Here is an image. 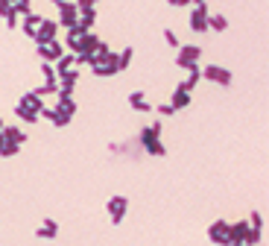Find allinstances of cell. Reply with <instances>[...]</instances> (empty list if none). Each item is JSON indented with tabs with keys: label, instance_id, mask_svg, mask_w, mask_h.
<instances>
[{
	"label": "cell",
	"instance_id": "2e32d148",
	"mask_svg": "<svg viewBox=\"0 0 269 246\" xmlns=\"http://www.w3.org/2000/svg\"><path fill=\"white\" fill-rule=\"evenodd\" d=\"M129 103H132L138 112H149V109H152V106L144 100V91H132V94H129Z\"/></svg>",
	"mask_w": 269,
	"mask_h": 246
},
{
	"label": "cell",
	"instance_id": "d6986e66",
	"mask_svg": "<svg viewBox=\"0 0 269 246\" xmlns=\"http://www.w3.org/2000/svg\"><path fill=\"white\" fill-rule=\"evenodd\" d=\"M132 53H135V50H132V47H126V50H123V53L117 56V70L129 67V62H132Z\"/></svg>",
	"mask_w": 269,
	"mask_h": 246
},
{
	"label": "cell",
	"instance_id": "7402d4cb",
	"mask_svg": "<svg viewBox=\"0 0 269 246\" xmlns=\"http://www.w3.org/2000/svg\"><path fill=\"white\" fill-rule=\"evenodd\" d=\"M155 109H158V112H161V114H173V112H176V109H173V106H170V103H161V106H155Z\"/></svg>",
	"mask_w": 269,
	"mask_h": 246
},
{
	"label": "cell",
	"instance_id": "8fae6325",
	"mask_svg": "<svg viewBox=\"0 0 269 246\" xmlns=\"http://www.w3.org/2000/svg\"><path fill=\"white\" fill-rule=\"evenodd\" d=\"M41 21H44L41 15H23V32L26 35H35V29L41 26Z\"/></svg>",
	"mask_w": 269,
	"mask_h": 246
},
{
	"label": "cell",
	"instance_id": "44dd1931",
	"mask_svg": "<svg viewBox=\"0 0 269 246\" xmlns=\"http://www.w3.org/2000/svg\"><path fill=\"white\" fill-rule=\"evenodd\" d=\"M249 226H252V229H264V217H261V211H252Z\"/></svg>",
	"mask_w": 269,
	"mask_h": 246
},
{
	"label": "cell",
	"instance_id": "9a60e30c",
	"mask_svg": "<svg viewBox=\"0 0 269 246\" xmlns=\"http://www.w3.org/2000/svg\"><path fill=\"white\" fill-rule=\"evenodd\" d=\"M187 103H190V91L176 88V91H173V103H170V106H173V109H185Z\"/></svg>",
	"mask_w": 269,
	"mask_h": 246
},
{
	"label": "cell",
	"instance_id": "ba28073f",
	"mask_svg": "<svg viewBox=\"0 0 269 246\" xmlns=\"http://www.w3.org/2000/svg\"><path fill=\"white\" fill-rule=\"evenodd\" d=\"M126 208H129V200H126V197H111V200H108V214H111L114 223H120V220L126 217Z\"/></svg>",
	"mask_w": 269,
	"mask_h": 246
},
{
	"label": "cell",
	"instance_id": "ac0fdd59",
	"mask_svg": "<svg viewBox=\"0 0 269 246\" xmlns=\"http://www.w3.org/2000/svg\"><path fill=\"white\" fill-rule=\"evenodd\" d=\"M38 238H56L59 235V226H56V220H44V226L35 232Z\"/></svg>",
	"mask_w": 269,
	"mask_h": 246
},
{
	"label": "cell",
	"instance_id": "ffe728a7",
	"mask_svg": "<svg viewBox=\"0 0 269 246\" xmlns=\"http://www.w3.org/2000/svg\"><path fill=\"white\" fill-rule=\"evenodd\" d=\"M164 41H167L170 47H176V50H179V44H182V41H179V35H176L173 29H164Z\"/></svg>",
	"mask_w": 269,
	"mask_h": 246
},
{
	"label": "cell",
	"instance_id": "8992f818",
	"mask_svg": "<svg viewBox=\"0 0 269 246\" xmlns=\"http://www.w3.org/2000/svg\"><path fill=\"white\" fill-rule=\"evenodd\" d=\"M208 238H211L214 244H231L228 223H226V220H217V223H211V229H208Z\"/></svg>",
	"mask_w": 269,
	"mask_h": 246
},
{
	"label": "cell",
	"instance_id": "277c9868",
	"mask_svg": "<svg viewBox=\"0 0 269 246\" xmlns=\"http://www.w3.org/2000/svg\"><path fill=\"white\" fill-rule=\"evenodd\" d=\"M208 15H211L208 6L205 3H196V9L190 12V29L193 32H205L208 29Z\"/></svg>",
	"mask_w": 269,
	"mask_h": 246
},
{
	"label": "cell",
	"instance_id": "7c38bea8",
	"mask_svg": "<svg viewBox=\"0 0 269 246\" xmlns=\"http://www.w3.org/2000/svg\"><path fill=\"white\" fill-rule=\"evenodd\" d=\"M56 109H59V112H64L67 117H73V112H76V103H73V97H62V94H59V100H56Z\"/></svg>",
	"mask_w": 269,
	"mask_h": 246
},
{
	"label": "cell",
	"instance_id": "6da1fadb",
	"mask_svg": "<svg viewBox=\"0 0 269 246\" xmlns=\"http://www.w3.org/2000/svg\"><path fill=\"white\" fill-rule=\"evenodd\" d=\"M158 135H161V123H152V126H144V129H141V141H144V147H146L152 156H164V153H167L164 144L158 141Z\"/></svg>",
	"mask_w": 269,
	"mask_h": 246
},
{
	"label": "cell",
	"instance_id": "3957f363",
	"mask_svg": "<svg viewBox=\"0 0 269 246\" xmlns=\"http://www.w3.org/2000/svg\"><path fill=\"white\" fill-rule=\"evenodd\" d=\"M59 23L67 26V29L79 23V6H76V0H64V3H59Z\"/></svg>",
	"mask_w": 269,
	"mask_h": 246
},
{
	"label": "cell",
	"instance_id": "52a82bcc",
	"mask_svg": "<svg viewBox=\"0 0 269 246\" xmlns=\"http://www.w3.org/2000/svg\"><path fill=\"white\" fill-rule=\"evenodd\" d=\"M202 76H208V79H214V82H220V85H231V70H226V67H220V65H208L205 70H202Z\"/></svg>",
	"mask_w": 269,
	"mask_h": 246
},
{
	"label": "cell",
	"instance_id": "7a4b0ae2",
	"mask_svg": "<svg viewBox=\"0 0 269 246\" xmlns=\"http://www.w3.org/2000/svg\"><path fill=\"white\" fill-rule=\"evenodd\" d=\"M199 56H202V47H199V44H179V59H176V65L185 67V70H193Z\"/></svg>",
	"mask_w": 269,
	"mask_h": 246
},
{
	"label": "cell",
	"instance_id": "603a6c76",
	"mask_svg": "<svg viewBox=\"0 0 269 246\" xmlns=\"http://www.w3.org/2000/svg\"><path fill=\"white\" fill-rule=\"evenodd\" d=\"M94 3H97V0H76V6H79V9H85V6H94Z\"/></svg>",
	"mask_w": 269,
	"mask_h": 246
},
{
	"label": "cell",
	"instance_id": "30bf717a",
	"mask_svg": "<svg viewBox=\"0 0 269 246\" xmlns=\"http://www.w3.org/2000/svg\"><path fill=\"white\" fill-rule=\"evenodd\" d=\"M3 138H6V141H12V144H18V147H21V144H23V141H26V132H23V129H21V126H3Z\"/></svg>",
	"mask_w": 269,
	"mask_h": 246
},
{
	"label": "cell",
	"instance_id": "9c48e42d",
	"mask_svg": "<svg viewBox=\"0 0 269 246\" xmlns=\"http://www.w3.org/2000/svg\"><path fill=\"white\" fill-rule=\"evenodd\" d=\"M38 56L47 59V62H59V59L64 56V50H62L59 41H50V44H38Z\"/></svg>",
	"mask_w": 269,
	"mask_h": 246
},
{
	"label": "cell",
	"instance_id": "4fadbf2b",
	"mask_svg": "<svg viewBox=\"0 0 269 246\" xmlns=\"http://www.w3.org/2000/svg\"><path fill=\"white\" fill-rule=\"evenodd\" d=\"M15 114H18L21 120H29V123H35V120H38V112H35V109H29L26 103H18V109H15Z\"/></svg>",
	"mask_w": 269,
	"mask_h": 246
},
{
	"label": "cell",
	"instance_id": "5bb4252c",
	"mask_svg": "<svg viewBox=\"0 0 269 246\" xmlns=\"http://www.w3.org/2000/svg\"><path fill=\"white\" fill-rule=\"evenodd\" d=\"M208 29H217V32L228 29V18L226 15H208Z\"/></svg>",
	"mask_w": 269,
	"mask_h": 246
},
{
	"label": "cell",
	"instance_id": "cb8c5ba5",
	"mask_svg": "<svg viewBox=\"0 0 269 246\" xmlns=\"http://www.w3.org/2000/svg\"><path fill=\"white\" fill-rule=\"evenodd\" d=\"M167 3H170V6H187L190 0H167Z\"/></svg>",
	"mask_w": 269,
	"mask_h": 246
},
{
	"label": "cell",
	"instance_id": "e0dca14e",
	"mask_svg": "<svg viewBox=\"0 0 269 246\" xmlns=\"http://www.w3.org/2000/svg\"><path fill=\"white\" fill-rule=\"evenodd\" d=\"M199 79H202V70H199V67H193V70L187 73V79H185L179 88H182V91H190V88H196V82H199Z\"/></svg>",
	"mask_w": 269,
	"mask_h": 246
},
{
	"label": "cell",
	"instance_id": "5b68a950",
	"mask_svg": "<svg viewBox=\"0 0 269 246\" xmlns=\"http://www.w3.org/2000/svg\"><path fill=\"white\" fill-rule=\"evenodd\" d=\"M56 29H59V23L44 18V21H41V26L35 29V35H32V38H35L38 44H50V41H56Z\"/></svg>",
	"mask_w": 269,
	"mask_h": 246
}]
</instances>
